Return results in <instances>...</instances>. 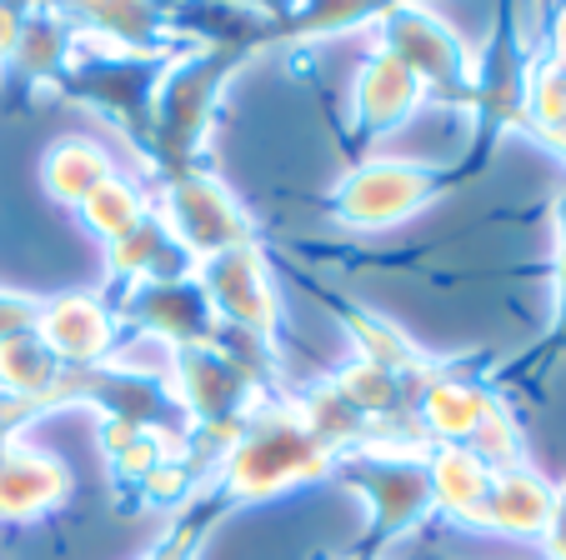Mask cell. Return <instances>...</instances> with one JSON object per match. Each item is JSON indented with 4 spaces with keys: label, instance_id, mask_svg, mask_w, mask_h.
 I'll use <instances>...</instances> for the list:
<instances>
[{
    "label": "cell",
    "instance_id": "obj_24",
    "mask_svg": "<svg viewBox=\"0 0 566 560\" xmlns=\"http://www.w3.org/2000/svg\"><path fill=\"white\" fill-rule=\"evenodd\" d=\"M226 516H231V506H226V500L216 496L211 486H201V490H196V496L171 516L166 536H160L140 560H196V556L206 550V540H211V530L221 526Z\"/></svg>",
    "mask_w": 566,
    "mask_h": 560
},
{
    "label": "cell",
    "instance_id": "obj_30",
    "mask_svg": "<svg viewBox=\"0 0 566 560\" xmlns=\"http://www.w3.org/2000/svg\"><path fill=\"white\" fill-rule=\"evenodd\" d=\"M166 6H176V0H166ZM221 6H235V11H251V15H261V21H271L276 25V41H281V31H286V21L296 15L301 0H221Z\"/></svg>",
    "mask_w": 566,
    "mask_h": 560
},
{
    "label": "cell",
    "instance_id": "obj_31",
    "mask_svg": "<svg viewBox=\"0 0 566 560\" xmlns=\"http://www.w3.org/2000/svg\"><path fill=\"white\" fill-rule=\"evenodd\" d=\"M21 25H25V11L15 0H0V65L11 61L15 41H21Z\"/></svg>",
    "mask_w": 566,
    "mask_h": 560
},
{
    "label": "cell",
    "instance_id": "obj_28",
    "mask_svg": "<svg viewBox=\"0 0 566 560\" xmlns=\"http://www.w3.org/2000/svg\"><path fill=\"white\" fill-rule=\"evenodd\" d=\"M41 320V296H21V290H0V340L31 336Z\"/></svg>",
    "mask_w": 566,
    "mask_h": 560
},
{
    "label": "cell",
    "instance_id": "obj_29",
    "mask_svg": "<svg viewBox=\"0 0 566 560\" xmlns=\"http://www.w3.org/2000/svg\"><path fill=\"white\" fill-rule=\"evenodd\" d=\"M536 51H542L546 61L566 65V0H556L552 11H546V21L536 25Z\"/></svg>",
    "mask_w": 566,
    "mask_h": 560
},
{
    "label": "cell",
    "instance_id": "obj_19",
    "mask_svg": "<svg viewBox=\"0 0 566 560\" xmlns=\"http://www.w3.org/2000/svg\"><path fill=\"white\" fill-rule=\"evenodd\" d=\"M111 176H120V166H116V156H111L101 140H91V136H65V140H55L51 150H45V160H41V186H45V196H51L55 205H81L96 186H106Z\"/></svg>",
    "mask_w": 566,
    "mask_h": 560
},
{
    "label": "cell",
    "instance_id": "obj_2",
    "mask_svg": "<svg viewBox=\"0 0 566 560\" xmlns=\"http://www.w3.org/2000/svg\"><path fill=\"white\" fill-rule=\"evenodd\" d=\"M332 465L336 451L311 431L296 395H271L247 415L235 445L226 451V461L211 471L206 486L231 510H241V506H261L271 496H286L296 486L332 480Z\"/></svg>",
    "mask_w": 566,
    "mask_h": 560
},
{
    "label": "cell",
    "instance_id": "obj_5",
    "mask_svg": "<svg viewBox=\"0 0 566 560\" xmlns=\"http://www.w3.org/2000/svg\"><path fill=\"white\" fill-rule=\"evenodd\" d=\"M467 170L461 166H427V160L401 156H361L326 196V211L346 231H391V225L421 215L441 196L461 191Z\"/></svg>",
    "mask_w": 566,
    "mask_h": 560
},
{
    "label": "cell",
    "instance_id": "obj_16",
    "mask_svg": "<svg viewBox=\"0 0 566 560\" xmlns=\"http://www.w3.org/2000/svg\"><path fill=\"white\" fill-rule=\"evenodd\" d=\"M316 296L336 310V320L346 326V336H352L356 356L371 360V366H386V370L407 376V381H421V385H427L431 376L447 366V360L427 356V350H421L417 340L407 336V330L396 326V320L376 316V310H366V306H352V300H342V296H326V290H316Z\"/></svg>",
    "mask_w": 566,
    "mask_h": 560
},
{
    "label": "cell",
    "instance_id": "obj_1",
    "mask_svg": "<svg viewBox=\"0 0 566 560\" xmlns=\"http://www.w3.org/2000/svg\"><path fill=\"white\" fill-rule=\"evenodd\" d=\"M266 51H271V31L231 35V41H186L181 51H171V61H166V71L156 81V106H150L146 170L156 186L201 166L226 85Z\"/></svg>",
    "mask_w": 566,
    "mask_h": 560
},
{
    "label": "cell",
    "instance_id": "obj_9",
    "mask_svg": "<svg viewBox=\"0 0 566 560\" xmlns=\"http://www.w3.org/2000/svg\"><path fill=\"white\" fill-rule=\"evenodd\" d=\"M111 310H116L126 336H140L160 350L226 346V326L216 320L196 271L176 275V281H146V286L111 290Z\"/></svg>",
    "mask_w": 566,
    "mask_h": 560
},
{
    "label": "cell",
    "instance_id": "obj_25",
    "mask_svg": "<svg viewBox=\"0 0 566 560\" xmlns=\"http://www.w3.org/2000/svg\"><path fill=\"white\" fill-rule=\"evenodd\" d=\"M146 211H150V191H140L136 180H126V176H111L106 186H96L86 201L75 205L81 225H86L101 245L120 241V235H126Z\"/></svg>",
    "mask_w": 566,
    "mask_h": 560
},
{
    "label": "cell",
    "instance_id": "obj_14",
    "mask_svg": "<svg viewBox=\"0 0 566 560\" xmlns=\"http://www.w3.org/2000/svg\"><path fill=\"white\" fill-rule=\"evenodd\" d=\"M552 526H556V486L532 461L492 471V490H486V506H481V530L542 546Z\"/></svg>",
    "mask_w": 566,
    "mask_h": 560
},
{
    "label": "cell",
    "instance_id": "obj_3",
    "mask_svg": "<svg viewBox=\"0 0 566 560\" xmlns=\"http://www.w3.org/2000/svg\"><path fill=\"white\" fill-rule=\"evenodd\" d=\"M332 480L366 500L371 526L346 556L356 560H381L396 540H407L437 516L431 500V471H427V445H356V451L336 455Z\"/></svg>",
    "mask_w": 566,
    "mask_h": 560
},
{
    "label": "cell",
    "instance_id": "obj_33",
    "mask_svg": "<svg viewBox=\"0 0 566 560\" xmlns=\"http://www.w3.org/2000/svg\"><path fill=\"white\" fill-rule=\"evenodd\" d=\"M526 6H532V15H536V25H542V21H546V11H552L556 0H526Z\"/></svg>",
    "mask_w": 566,
    "mask_h": 560
},
{
    "label": "cell",
    "instance_id": "obj_8",
    "mask_svg": "<svg viewBox=\"0 0 566 560\" xmlns=\"http://www.w3.org/2000/svg\"><path fill=\"white\" fill-rule=\"evenodd\" d=\"M150 205L160 211V221L171 225V235L191 251V261H211V255L231 251V245H247L256 241V221L251 211L231 196L216 170L196 166V170H181V176L160 180Z\"/></svg>",
    "mask_w": 566,
    "mask_h": 560
},
{
    "label": "cell",
    "instance_id": "obj_26",
    "mask_svg": "<svg viewBox=\"0 0 566 560\" xmlns=\"http://www.w3.org/2000/svg\"><path fill=\"white\" fill-rule=\"evenodd\" d=\"M552 225H556V251H552V326H546L542 346L532 350V360H552V356H562V350H566V186L556 191Z\"/></svg>",
    "mask_w": 566,
    "mask_h": 560
},
{
    "label": "cell",
    "instance_id": "obj_13",
    "mask_svg": "<svg viewBox=\"0 0 566 560\" xmlns=\"http://www.w3.org/2000/svg\"><path fill=\"white\" fill-rule=\"evenodd\" d=\"M496 401H502V391H492L486 381H476V376H467V370H457L447 360L417 395L421 441L427 445H467Z\"/></svg>",
    "mask_w": 566,
    "mask_h": 560
},
{
    "label": "cell",
    "instance_id": "obj_10",
    "mask_svg": "<svg viewBox=\"0 0 566 560\" xmlns=\"http://www.w3.org/2000/svg\"><path fill=\"white\" fill-rule=\"evenodd\" d=\"M35 336L45 340L61 366H111L126 346L116 310L106 296H86V290H65V296L41 300V320Z\"/></svg>",
    "mask_w": 566,
    "mask_h": 560
},
{
    "label": "cell",
    "instance_id": "obj_18",
    "mask_svg": "<svg viewBox=\"0 0 566 560\" xmlns=\"http://www.w3.org/2000/svg\"><path fill=\"white\" fill-rule=\"evenodd\" d=\"M427 471H431V500L437 516H447L451 526L481 530V506L492 490V465L481 461L467 445H427Z\"/></svg>",
    "mask_w": 566,
    "mask_h": 560
},
{
    "label": "cell",
    "instance_id": "obj_15",
    "mask_svg": "<svg viewBox=\"0 0 566 560\" xmlns=\"http://www.w3.org/2000/svg\"><path fill=\"white\" fill-rule=\"evenodd\" d=\"M196 261L181 241L171 235V225L160 221V211L150 205L136 225H130L120 241L106 245V281L111 290L126 286H146V281H176V275H191Z\"/></svg>",
    "mask_w": 566,
    "mask_h": 560
},
{
    "label": "cell",
    "instance_id": "obj_34",
    "mask_svg": "<svg viewBox=\"0 0 566 560\" xmlns=\"http://www.w3.org/2000/svg\"><path fill=\"white\" fill-rule=\"evenodd\" d=\"M336 560H356V556H336Z\"/></svg>",
    "mask_w": 566,
    "mask_h": 560
},
{
    "label": "cell",
    "instance_id": "obj_7",
    "mask_svg": "<svg viewBox=\"0 0 566 560\" xmlns=\"http://www.w3.org/2000/svg\"><path fill=\"white\" fill-rule=\"evenodd\" d=\"M196 281H201L216 320L231 336L251 340L256 350L281 360V300H276V281H271L261 241L231 245V251L201 261L196 265Z\"/></svg>",
    "mask_w": 566,
    "mask_h": 560
},
{
    "label": "cell",
    "instance_id": "obj_12",
    "mask_svg": "<svg viewBox=\"0 0 566 560\" xmlns=\"http://www.w3.org/2000/svg\"><path fill=\"white\" fill-rule=\"evenodd\" d=\"M71 465L41 445L11 441L0 451V526H25L71 500Z\"/></svg>",
    "mask_w": 566,
    "mask_h": 560
},
{
    "label": "cell",
    "instance_id": "obj_17",
    "mask_svg": "<svg viewBox=\"0 0 566 560\" xmlns=\"http://www.w3.org/2000/svg\"><path fill=\"white\" fill-rule=\"evenodd\" d=\"M75 35L81 31L61 11H25L21 41H15L11 61L0 71L11 75L21 91H55V81L65 75V65L75 55Z\"/></svg>",
    "mask_w": 566,
    "mask_h": 560
},
{
    "label": "cell",
    "instance_id": "obj_11",
    "mask_svg": "<svg viewBox=\"0 0 566 560\" xmlns=\"http://www.w3.org/2000/svg\"><path fill=\"white\" fill-rule=\"evenodd\" d=\"M421 106H427L421 81L396 61V55H386L381 45H376L361 61L356 85H352V136L371 146V140L391 136L396 126H407Z\"/></svg>",
    "mask_w": 566,
    "mask_h": 560
},
{
    "label": "cell",
    "instance_id": "obj_27",
    "mask_svg": "<svg viewBox=\"0 0 566 560\" xmlns=\"http://www.w3.org/2000/svg\"><path fill=\"white\" fill-rule=\"evenodd\" d=\"M467 451H476L481 461L492 465V471H506V465L526 461V445H522V425H516L512 405H506V395L486 411V421L476 425V435L467 441Z\"/></svg>",
    "mask_w": 566,
    "mask_h": 560
},
{
    "label": "cell",
    "instance_id": "obj_32",
    "mask_svg": "<svg viewBox=\"0 0 566 560\" xmlns=\"http://www.w3.org/2000/svg\"><path fill=\"white\" fill-rule=\"evenodd\" d=\"M542 550H546V560H566V526H552V530H546Z\"/></svg>",
    "mask_w": 566,
    "mask_h": 560
},
{
    "label": "cell",
    "instance_id": "obj_20",
    "mask_svg": "<svg viewBox=\"0 0 566 560\" xmlns=\"http://www.w3.org/2000/svg\"><path fill=\"white\" fill-rule=\"evenodd\" d=\"M176 451H181L176 431H156V425H136V421H101V455H106L111 486L126 490V496H136L140 480Z\"/></svg>",
    "mask_w": 566,
    "mask_h": 560
},
{
    "label": "cell",
    "instance_id": "obj_4",
    "mask_svg": "<svg viewBox=\"0 0 566 560\" xmlns=\"http://www.w3.org/2000/svg\"><path fill=\"white\" fill-rule=\"evenodd\" d=\"M171 55H136L120 45L101 41V35H75V55L65 75L55 81V96L75 101V106L106 116L111 126L126 136L136 160L146 166L150 150V106H156V81Z\"/></svg>",
    "mask_w": 566,
    "mask_h": 560
},
{
    "label": "cell",
    "instance_id": "obj_6",
    "mask_svg": "<svg viewBox=\"0 0 566 560\" xmlns=\"http://www.w3.org/2000/svg\"><path fill=\"white\" fill-rule=\"evenodd\" d=\"M371 31H376V45L386 55H396L421 81L427 101H441V106H457L471 116L476 81H481V51L461 41L457 25L441 21L427 0H401Z\"/></svg>",
    "mask_w": 566,
    "mask_h": 560
},
{
    "label": "cell",
    "instance_id": "obj_21",
    "mask_svg": "<svg viewBox=\"0 0 566 560\" xmlns=\"http://www.w3.org/2000/svg\"><path fill=\"white\" fill-rule=\"evenodd\" d=\"M522 130L536 136L556 160H566V65L532 51L522 91Z\"/></svg>",
    "mask_w": 566,
    "mask_h": 560
},
{
    "label": "cell",
    "instance_id": "obj_23",
    "mask_svg": "<svg viewBox=\"0 0 566 560\" xmlns=\"http://www.w3.org/2000/svg\"><path fill=\"white\" fill-rule=\"evenodd\" d=\"M391 6H401V0H301L276 45H301V41H321V35L356 31V25H376Z\"/></svg>",
    "mask_w": 566,
    "mask_h": 560
},
{
    "label": "cell",
    "instance_id": "obj_22",
    "mask_svg": "<svg viewBox=\"0 0 566 560\" xmlns=\"http://www.w3.org/2000/svg\"><path fill=\"white\" fill-rule=\"evenodd\" d=\"M61 360L35 336L0 340V395L6 401H35L41 411H55V385H61Z\"/></svg>",
    "mask_w": 566,
    "mask_h": 560
}]
</instances>
